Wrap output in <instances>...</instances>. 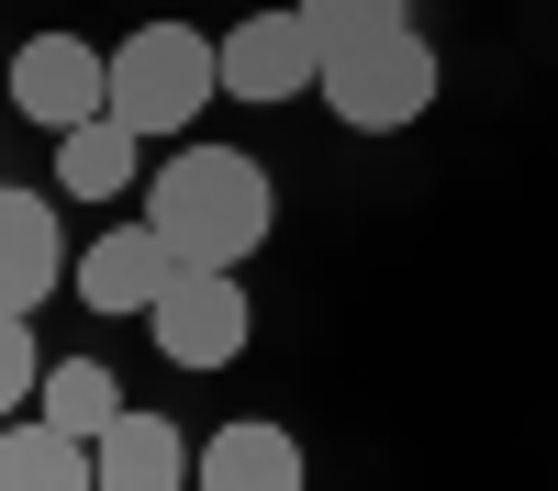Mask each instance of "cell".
I'll use <instances>...</instances> for the list:
<instances>
[{"label":"cell","instance_id":"cell-6","mask_svg":"<svg viewBox=\"0 0 558 491\" xmlns=\"http://www.w3.org/2000/svg\"><path fill=\"white\" fill-rule=\"evenodd\" d=\"M179 268H191V257H179L157 223L134 212V223H112V235H89V246H78V268H68V280H78V302H89V312L134 324V312H157V302L179 291Z\"/></svg>","mask_w":558,"mask_h":491},{"label":"cell","instance_id":"cell-14","mask_svg":"<svg viewBox=\"0 0 558 491\" xmlns=\"http://www.w3.org/2000/svg\"><path fill=\"white\" fill-rule=\"evenodd\" d=\"M302 23L324 34V57H336V45H368V34L413 23V0H302Z\"/></svg>","mask_w":558,"mask_h":491},{"label":"cell","instance_id":"cell-11","mask_svg":"<svg viewBox=\"0 0 558 491\" xmlns=\"http://www.w3.org/2000/svg\"><path fill=\"white\" fill-rule=\"evenodd\" d=\"M0 491H101V446L45 414H12L0 425Z\"/></svg>","mask_w":558,"mask_h":491},{"label":"cell","instance_id":"cell-5","mask_svg":"<svg viewBox=\"0 0 558 491\" xmlns=\"http://www.w3.org/2000/svg\"><path fill=\"white\" fill-rule=\"evenodd\" d=\"M12 112H23L34 134L101 123V112H112V57H101V45H78V34H34L23 57H12Z\"/></svg>","mask_w":558,"mask_h":491},{"label":"cell","instance_id":"cell-10","mask_svg":"<svg viewBox=\"0 0 558 491\" xmlns=\"http://www.w3.org/2000/svg\"><path fill=\"white\" fill-rule=\"evenodd\" d=\"M202 491H302V435L268 425V414H235L202 435Z\"/></svg>","mask_w":558,"mask_h":491},{"label":"cell","instance_id":"cell-2","mask_svg":"<svg viewBox=\"0 0 558 491\" xmlns=\"http://www.w3.org/2000/svg\"><path fill=\"white\" fill-rule=\"evenodd\" d=\"M313 89H324V112H336L347 134H402V123L436 112L447 67H436V45L413 34V23H391V34H368V45H336Z\"/></svg>","mask_w":558,"mask_h":491},{"label":"cell","instance_id":"cell-13","mask_svg":"<svg viewBox=\"0 0 558 491\" xmlns=\"http://www.w3.org/2000/svg\"><path fill=\"white\" fill-rule=\"evenodd\" d=\"M34 414L68 425V435H101V425L123 414V380L101 369V357H57V369H45V391H34Z\"/></svg>","mask_w":558,"mask_h":491},{"label":"cell","instance_id":"cell-1","mask_svg":"<svg viewBox=\"0 0 558 491\" xmlns=\"http://www.w3.org/2000/svg\"><path fill=\"white\" fill-rule=\"evenodd\" d=\"M146 223L191 257V268H246L279 223V191L246 146H179L157 179H146Z\"/></svg>","mask_w":558,"mask_h":491},{"label":"cell","instance_id":"cell-8","mask_svg":"<svg viewBox=\"0 0 558 491\" xmlns=\"http://www.w3.org/2000/svg\"><path fill=\"white\" fill-rule=\"evenodd\" d=\"M89 446H101V491H202V446L179 435L168 414H134V402H123Z\"/></svg>","mask_w":558,"mask_h":491},{"label":"cell","instance_id":"cell-12","mask_svg":"<svg viewBox=\"0 0 558 491\" xmlns=\"http://www.w3.org/2000/svg\"><path fill=\"white\" fill-rule=\"evenodd\" d=\"M134 146H146V134H134L123 112L57 134V191H68V201H123V191H134Z\"/></svg>","mask_w":558,"mask_h":491},{"label":"cell","instance_id":"cell-4","mask_svg":"<svg viewBox=\"0 0 558 491\" xmlns=\"http://www.w3.org/2000/svg\"><path fill=\"white\" fill-rule=\"evenodd\" d=\"M146 335H157L168 369H235L246 335H257V312L235 291V268H179V291L146 312Z\"/></svg>","mask_w":558,"mask_h":491},{"label":"cell","instance_id":"cell-3","mask_svg":"<svg viewBox=\"0 0 558 491\" xmlns=\"http://www.w3.org/2000/svg\"><path fill=\"white\" fill-rule=\"evenodd\" d=\"M213 89H223V45L202 23H134L112 45V112L134 134H179L191 112H213Z\"/></svg>","mask_w":558,"mask_h":491},{"label":"cell","instance_id":"cell-9","mask_svg":"<svg viewBox=\"0 0 558 491\" xmlns=\"http://www.w3.org/2000/svg\"><path fill=\"white\" fill-rule=\"evenodd\" d=\"M57 280H68L57 201H45V191H0V312H34Z\"/></svg>","mask_w":558,"mask_h":491},{"label":"cell","instance_id":"cell-15","mask_svg":"<svg viewBox=\"0 0 558 491\" xmlns=\"http://www.w3.org/2000/svg\"><path fill=\"white\" fill-rule=\"evenodd\" d=\"M34 391H45L34 324H23V312H0V425H12V414H34Z\"/></svg>","mask_w":558,"mask_h":491},{"label":"cell","instance_id":"cell-7","mask_svg":"<svg viewBox=\"0 0 558 491\" xmlns=\"http://www.w3.org/2000/svg\"><path fill=\"white\" fill-rule=\"evenodd\" d=\"M313 78H324V34L302 23V0L223 23V89H235V101H302Z\"/></svg>","mask_w":558,"mask_h":491}]
</instances>
